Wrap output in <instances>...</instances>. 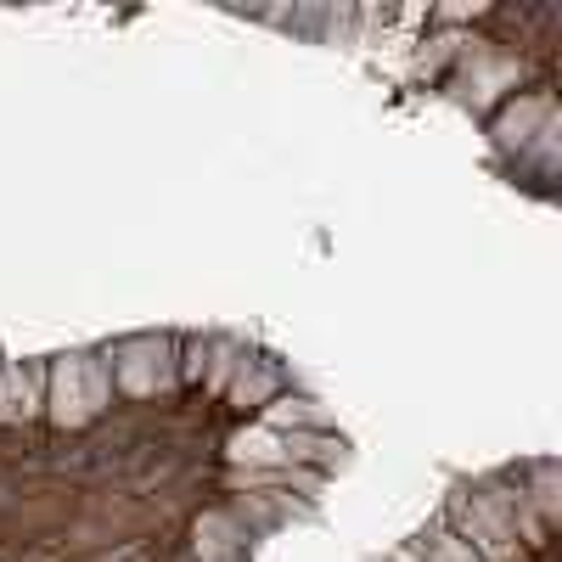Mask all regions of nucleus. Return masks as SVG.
Returning a JSON list of instances; mask_svg holds the SVG:
<instances>
[{
  "instance_id": "nucleus-9",
  "label": "nucleus",
  "mask_w": 562,
  "mask_h": 562,
  "mask_svg": "<svg viewBox=\"0 0 562 562\" xmlns=\"http://www.w3.org/2000/svg\"><path fill=\"white\" fill-rule=\"evenodd\" d=\"M0 422H7V355H0Z\"/></svg>"
},
{
  "instance_id": "nucleus-5",
  "label": "nucleus",
  "mask_w": 562,
  "mask_h": 562,
  "mask_svg": "<svg viewBox=\"0 0 562 562\" xmlns=\"http://www.w3.org/2000/svg\"><path fill=\"white\" fill-rule=\"evenodd\" d=\"M276 389H281V371L265 366V360H248V355H243V360H237V378H231V389H225V400L248 411V405H265Z\"/></svg>"
},
{
  "instance_id": "nucleus-8",
  "label": "nucleus",
  "mask_w": 562,
  "mask_h": 562,
  "mask_svg": "<svg viewBox=\"0 0 562 562\" xmlns=\"http://www.w3.org/2000/svg\"><path fill=\"white\" fill-rule=\"evenodd\" d=\"M416 562H479V551L456 535H434L428 546H416Z\"/></svg>"
},
{
  "instance_id": "nucleus-1",
  "label": "nucleus",
  "mask_w": 562,
  "mask_h": 562,
  "mask_svg": "<svg viewBox=\"0 0 562 562\" xmlns=\"http://www.w3.org/2000/svg\"><path fill=\"white\" fill-rule=\"evenodd\" d=\"M108 371L113 383L130 394V400H147L158 389H169L180 371H175V338H135V344H119L108 355Z\"/></svg>"
},
{
  "instance_id": "nucleus-3",
  "label": "nucleus",
  "mask_w": 562,
  "mask_h": 562,
  "mask_svg": "<svg viewBox=\"0 0 562 562\" xmlns=\"http://www.w3.org/2000/svg\"><path fill=\"white\" fill-rule=\"evenodd\" d=\"M45 416L57 428H85L90 400H85V355H57L45 366Z\"/></svg>"
},
{
  "instance_id": "nucleus-4",
  "label": "nucleus",
  "mask_w": 562,
  "mask_h": 562,
  "mask_svg": "<svg viewBox=\"0 0 562 562\" xmlns=\"http://www.w3.org/2000/svg\"><path fill=\"white\" fill-rule=\"evenodd\" d=\"M45 411V366L7 360V422H34Z\"/></svg>"
},
{
  "instance_id": "nucleus-2",
  "label": "nucleus",
  "mask_w": 562,
  "mask_h": 562,
  "mask_svg": "<svg viewBox=\"0 0 562 562\" xmlns=\"http://www.w3.org/2000/svg\"><path fill=\"white\" fill-rule=\"evenodd\" d=\"M450 524H456V540H467L479 551V562H512L518 557V529H512L484 495H456Z\"/></svg>"
},
{
  "instance_id": "nucleus-6",
  "label": "nucleus",
  "mask_w": 562,
  "mask_h": 562,
  "mask_svg": "<svg viewBox=\"0 0 562 562\" xmlns=\"http://www.w3.org/2000/svg\"><path fill=\"white\" fill-rule=\"evenodd\" d=\"M237 360H243V349H237V344H209V366H203V383H209V394H214V400H225L231 378H237Z\"/></svg>"
},
{
  "instance_id": "nucleus-7",
  "label": "nucleus",
  "mask_w": 562,
  "mask_h": 562,
  "mask_svg": "<svg viewBox=\"0 0 562 562\" xmlns=\"http://www.w3.org/2000/svg\"><path fill=\"white\" fill-rule=\"evenodd\" d=\"M85 400H90V416H102L113 405V371L97 355H85Z\"/></svg>"
}]
</instances>
